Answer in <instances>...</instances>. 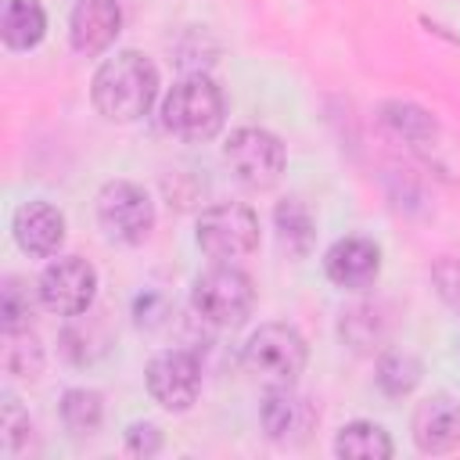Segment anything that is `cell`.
Wrapping results in <instances>:
<instances>
[{"mask_svg":"<svg viewBox=\"0 0 460 460\" xmlns=\"http://www.w3.org/2000/svg\"><path fill=\"white\" fill-rule=\"evenodd\" d=\"M158 65L140 50H115L90 79V101L108 122H137L158 97Z\"/></svg>","mask_w":460,"mask_h":460,"instance_id":"cell-1","label":"cell"},{"mask_svg":"<svg viewBox=\"0 0 460 460\" xmlns=\"http://www.w3.org/2000/svg\"><path fill=\"white\" fill-rule=\"evenodd\" d=\"M223 122H226L223 90L205 72H187L162 97V126L176 140L205 144L223 129Z\"/></svg>","mask_w":460,"mask_h":460,"instance_id":"cell-2","label":"cell"},{"mask_svg":"<svg viewBox=\"0 0 460 460\" xmlns=\"http://www.w3.org/2000/svg\"><path fill=\"white\" fill-rule=\"evenodd\" d=\"M305 363H309L305 338L298 334V327L280 320L259 323L241 345V367L262 388H291L302 377Z\"/></svg>","mask_w":460,"mask_h":460,"instance_id":"cell-3","label":"cell"},{"mask_svg":"<svg viewBox=\"0 0 460 460\" xmlns=\"http://www.w3.org/2000/svg\"><path fill=\"white\" fill-rule=\"evenodd\" d=\"M255 305V288L244 270L234 262H216L190 284V309L201 323L212 327H241Z\"/></svg>","mask_w":460,"mask_h":460,"instance_id":"cell-4","label":"cell"},{"mask_svg":"<svg viewBox=\"0 0 460 460\" xmlns=\"http://www.w3.org/2000/svg\"><path fill=\"white\" fill-rule=\"evenodd\" d=\"M223 162L244 190H270L284 176L288 151L277 133L262 126H241L223 144Z\"/></svg>","mask_w":460,"mask_h":460,"instance_id":"cell-5","label":"cell"},{"mask_svg":"<svg viewBox=\"0 0 460 460\" xmlns=\"http://www.w3.org/2000/svg\"><path fill=\"white\" fill-rule=\"evenodd\" d=\"M194 241L212 262H241L259 248V216L241 201H219L198 216Z\"/></svg>","mask_w":460,"mask_h":460,"instance_id":"cell-6","label":"cell"},{"mask_svg":"<svg viewBox=\"0 0 460 460\" xmlns=\"http://www.w3.org/2000/svg\"><path fill=\"white\" fill-rule=\"evenodd\" d=\"M97 226L115 244H140L155 230V201L133 180H108L97 190Z\"/></svg>","mask_w":460,"mask_h":460,"instance_id":"cell-7","label":"cell"},{"mask_svg":"<svg viewBox=\"0 0 460 460\" xmlns=\"http://www.w3.org/2000/svg\"><path fill=\"white\" fill-rule=\"evenodd\" d=\"M36 295H40V305L50 309L54 316L75 320L90 313L97 298V270L83 255H58L43 266Z\"/></svg>","mask_w":460,"mask_h":460,"instance_id":"cell-8","label":"cell"},{"mask_svg":"<svg viewBox=\"0 0 460 460\" xmlns=\"http://www.w3.org/2000/svg\"><path fill=\"white\" fill-rule=\"evenodd\" d=\"M144 385L162 410L187 413L201 395V359L190 349H165L151 356Z\"/></svg>","mask_w":460,"mask_h":460,"instance_id":"cell-9","label":"cell"},{"mask_svg":"<svg viewBox=\"0 0 460 460\" xmlns=\"http://www.w3.org/2000/svg\"><path fill=\"white\" fill-rule=\"evenodd\" d=\"M259 420H262V431L273 446H305L320 424V406L298 392L295 385L291 388H266V399L259 406Z\"/></svg>","mask_w":460,"mask_h":460,"instance_id":"cell-10","label":"cell"},{"mask_svg":"<svg viewBox=\"0 0 460 460\" xmlns=\"http://www.w3.org/2000/svg\"><path fill=\"white\" fill-rule=\"evenodd\" d=\"M323 273L341 291H370L381 277V248L370 237H338L323 252Z\"/></svg>","mask_w":460,"mask_h":460,"instance_id":"cell-11","label":"cell"},{"mask_svg":"<svg viewBox=\"0 0 460 460\" xmlns=\"http://www.w3.org/2000/svg\"><path fill=\"white\" fill-rule=\"evenodd\" d=\"M410 435H413V446L420 453H428V456L453 453L460 446V402L453 395H446V392L428 395L413 410Z\"/></svg>","mask_w":460,"mask_h":460,"instance_id":"cell-12","label":"cell"},{"mask_svg":"<svg viewBox=\"0 0 460 460\" xmlns=\"http://www.w3.org/2000/svg\"><path fill=\"white\" fill-rule=\"evenodd\" d=\"M14 244L32 259H54L65 244V216L50 201H22L11 216Z\"/></svg>","mask_w":460,"mask_h":460,"instance_id":"cell-13","label":"cell"},{"mask_svg":"<svg viewBox=\"0 0 460 460\" xmlns=\"http://www.w3.org/2000/svg\"><path fill=\"white\" fill-rule=\"evenodd\" d=\"M122 32L119 0H79L68 14V43L83 58L104 54Z\"/></svg>","mask_w":460,"mask_h":460,"instance_id":"cell-14","label":"cell"},{"mask_svg":"<svg viewBox=\"0 0 460 460\" xmlns=\"http://www.w3.org/2000/svg\"><path fill=\"white\" fill-rule=\"evenodd\" d=\"M381 126L395 137V140H406L413 151H428L438 144V122L428 108L413 104V101H385L381 111H377Z\"/></svg>","mask_w":460,"mask_h":460,"instance_id":"cell-15","label":"cell"},{"mask_svg":"<svg viewBox=\"0 0 460 460\" xmlns=\"http://www.w3.org/2000/svg\"><path fill=\"white\" fill-rule=\"evenodd\" d=\"M388 316H385V309L381 305H374V302H356V305H349L345 313H341V320H338V334H341V341L356 352V356H374V352H381L385 349V341H388Z\"/></svg>","mask_w":460,"mask_h":460,"instance_id":"cell-16","label":"cell"},{"mask_svg":"<svg viewBox=\"0 0 460 460\" xmlns=\"http://www.w3.org/2000/svg\"><path fill=\"white\" fill-rule=\"evenodd\" d=\"M47 36V11L40 0H4L0 40L7 50H32Z\"/></svg>","mask_w":460,"mask_h":460,"instance_id":"cell-17","label":"cell"},{"mask_svg":"<svg viewBox=\"0 0 460 460\" xmlns=\"http://www.w3.org/2000/svg\"><path fill=\"white\" fill-rule=\"evenodd\" d=\"M273 230H277V244L280 252H288L291 259H305L316 244V219L309 212V205L302 198H284L273 208Z\"/></svg>","mask_w":460,"mask_h":460,"instance_id":"cell-18","label":"cell"},{"mask_svg":"<svg viewBox=\"0 0 460 460\" xmlns=\"http://www.w3.org/2000/svg\"><path fill=\"white\" fill-rule=\"evenodd\" d=\"M395 453L392 435L374 420H352L334 435L338 460H388Z\"/></svg>","mask_w":460,"mask_h":460,"instance_id":"cell-19","label":"cell"},{"mask_svg":"<svg viewBox=\"0 0 460 460\" xmlns=\"http://www.w3.org/2000/svg\"><path fill=\"white\" fill-rule=\"evenodd\" d=\"M58 417L72 438H90L104 424V395L97 388H65Z\"/></svg>","mask_w":460,"mask_h":460,"instance_id":"cell-20","label":"cell"},{"mask_svg":"<svg viewBox=\"0 0 460 460\" xmlns=\"http://www.w3.org/2000/svg\"><path fill=\"white\" fill-rule=\"evenodd\" d=\"M420 374H424L420 359H417L413 352H406V349H402V352H399V349L381 352V356H377V367H374L377 388H381L385 395H392V399L410 395V392L420 385Z\"/></svg>","mask_w":460,"mask_h":460,"instance_id":"cell-21","label":"cell"},{"mask_svg":"<svg viewBox=\"0 0 460 460\" xmlns=\"http://www.w3.org/2000/svg\"><path fill=\"white\" fill-rule=\"evenodd\" d=\"M32 431H36V428H32V417H29L25 406L7 392L4 402H0V449H4V456H7V460L25 456L29 446H32V438H36Z\"/></svg>","mask_w":460,"mask_h":460,"instance_id":"cell-22","label":"cell"},{"mask_svg":"<svg viewBox=\"0 0 460 460\" xmlns=\"http://www.w3.org/2000/svg\"><path fill=\"white\" fill-rule=\"evenodd\" d=\"M4 370L11 374V377H22V381H32V377H40V370H43V345H40V338L32 334V327L29 331H14V334H4Z\"/></svg>","mask_w":460,"mask_h":460,"instance_id":"cell-23","label":"cell"},{"mask_svg":"<svg viewBox=\"0 0 460 460\" xmlns=\"http://www.w3.org/2000/svg\"><path fill=\"white\" fill-rule=\"evenodd\" d=\"M0 327L4 334L32 327V295H29V284L14 273L4 277V288H0Z\"/></svg>","mask_w":460,"mask_h":460,"instance_id":"cell-24","label":"cell"},{"mask_svg":"<svg viewBox=\"0 0 460 460\" xmlns=\"http://www.w3.org/2000/svg\"><path fill=\"white\" fill-rule=\"evenodd\" d=\"M431 284H435V295L460 316V259L453 255H442L431 262Z\"/></svg>","mask_w":460,"mask_h":460,"instance_id":"cell-25","label":"cell"},{"mask_svg":"<svg viewBox=\"0 0 460 460\" xmlns=\"http://www.w3.org/2000/svg\"><path fill=\"white\" fill-rule=\"evenodd\" d=\"M126 453L129 456H140V460L158 456L162 453V431H158V424H151V420L129 424L126 428Z\"/></svg>","mask_w":460,"mask_h":460,"instance_id":"cell-26","label":"cell"}]
</instances>
